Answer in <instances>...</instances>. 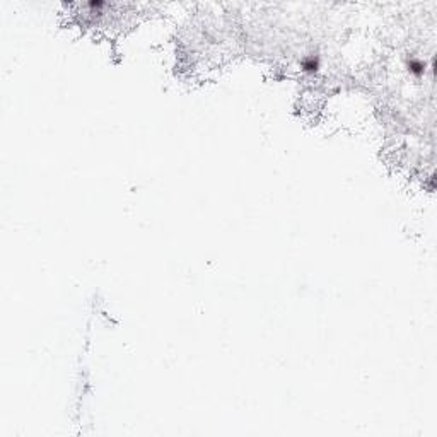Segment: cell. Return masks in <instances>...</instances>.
I'll return each mask as SVG.
<instances>
[{
	"label": "cell",
	"mask_w": 437,
	"mask_h": 437,
	"mask_svg": "<svg viewBox=\"0 0 437 437\" xmlns=\"http://www.w3.org/2000/svg\"><path fill=\"white\" fill-rule=\"evenodd\" d=\"M320 68V57L318 55H306L301 62V70L304 74H316Z\"/></svg>",
	"instance_id": "cell-1"
},
{
	"label": "cell",
	"mask_w": 437,
	"mask_h": 437,
	"mask_svg": "<svg viewBox=\"0 0 437 437\" xmlns=\"http://www.w3.org/2000/svg\"><path fill=\"white\" fill-rule=\"evenodd\" d=\"M407 67H408V72H410L414 77H422V75L425 74V64L420 60V58H415L412 57L410 60L407 62Z\"/></svg>",
	"instance_id": "cell-2"
}]
</instances>
